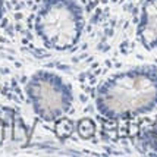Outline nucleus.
I'll use <instances>...</instances> for the list:
<instances>
[{"instance_id":"0eeeda50","label":"nucleus","mask_w":157,"mask_h":157,"mask_svg":"<svg viewBox=\"0 0 157 157\" xmlns=\"http://www.w3.org/2000/svg\"><path fill=\"white\" fill-rule=\"evenodd\" d=\"M143 138H144V144L157 154V122L151 126L150 129H147L144 132Z\"/></svg>"},{"instance_id":"f03ea898","label":"nucleus","mask_w":157,"mask_h":157,"mask_svg":"<svg viewBox=\"0 0 157 157\" xmlns=\"http://www.w3.org/2000/svg\"><path fill=\"white\" fill-rule=\"evenodd\" d=\"M84 25V12L76 0H43L34 19L38 38L46 47L57 52L75 47Z\"/></svg>"},{"instance_id":"423d86ee","label":"nucleus","mask_w":157,"mask_h":157,"mask_svg":"<svg viewBox=\"0 0 157 157\" xmlns=\"http://www.w3.org/2000/svg\"><path fill=\"white\" fill-rule=\"evenodd\" d=\"M56 126H55V132H56V135L57 137H60V138H66L69 137L71 134H72V131H74V125H72V122L71 121H66V119H63L62 121V117L60 119H57L56 121Z\"/></svg>"},{"instance_id":"39448f33","label":"nucleus","mask_w":157,"mask_h":157,"mask_svg":"<svg viewBox=\"0 0 157 157\" xmlns=\"http://www.w3.org/2000/svg\"><path fill=\"white\" fill-rule=\"evenodd\" d=\"M76 132H78V135L84 140H87V138H91L94 134H96V125L94 122L91 121V119H81L78 125H76Z\"/></svg>"},{"instance_id":"f257e3e1","label":"nucleus","mask_w":157,"mask_h":157,"mask_svg":"<svg viewBox=\"0 0 157 157\" xmlns=\"http://www.w3.org/2000/svg\"><path fill=\"white\" fill-rule=\"evenodd\" d=\"M101 116L125 121L148 115L157 109V66L141 65L107 78L96 93Z\"/></svg>"},{"instance_id":"6e6552de","label":"nucleus","mask_w":157,"mask_h":157,"mask_svg":"<svg viewBox=\"0 0 157 157\" xmlns=\"http://www.w3.org/2000/svg\"><path fill=\"white\" fill-rule=\"evenodd\" d=\"M5 15V0H0V21Z\"/></svg>"},{"instance_id":"7ed1b4c3","label":"nucleus","mask_w":157,"mask_h":157,"mask_svg":"<svg viewBox=\"0 0 157 157\" xmlns=\"http://www.w3.org/2000/svg\"><path fill=\"white\" fill-rule=\"evenodd\" d=\"M25 93L34 115L44 122H56L74 104L72 87L59 74L46 69L31 75Z\"/></svg>"},{"instance_id":"20e7f679","label":"nucleus","mask_w":157,"mask_h":157,"mask_svg":"<svg viewBox=\"0 0 157 157\" xmlns=\"http://www.w3.org/2000/svg\"><path fill=\"white\" fill-rule=\"evenodd\" d=\"M137 35L147 50L157 48V0H145L143 3Z\"/></svg>"}]
</instances>
